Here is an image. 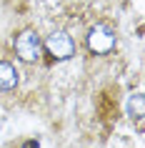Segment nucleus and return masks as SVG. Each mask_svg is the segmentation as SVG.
Here are the masks:
<instances>
[{
  "label": "nucleus",
  "instance_id": "obj_1",
  "mask_svg": "<svg viewBox=\"0 0 145 148\" xmlns=\"http://www.w3.org/2000/svg\"><path fill=\"white\" fill-rule=\"evenodd\" d=\"M15 55L20 58L23 63H38L40 55H43V43H40L38 33L30 30V28H25L15 35Z\"/></svg>",
  "mask_w": 145,
  "mask_h": 148
},
{
  "label": "nucleus",
  "instance_id": "obj_2",
  "mask_svg": "<svg viewBox=\"0 0 145 148\" xmlns=\"http://www.w3.org/2000/svg\"><path fill=\"white\" fill-rule=\"evenodd\" d=\"M43 48H45V53L50 55L53 60H68V58L75 55V43H73V38H70L65 30H53L45 38Z\"/></svg>",
  "mask_w": 145,
  "mask_h": 148
},
{
  "label": "nucleus",
  "instance_id": "obj_3",
  "mask_svg": "<svg viewBox=\"0 0 145 148\" xmlns=\"http://www.w3.org/2000/svg\"><path fill=\"white\" fill-rule=\"evenodd\" d=\"M88 48L95 55H108L115 48V30L105 23H98L88 30Z\"/></svg>",
  "mask_w": 145,
  "mask_h": 148
},
{
  "label": "nucleus",
  "instance_id": "obj_4",
  "mask_svg": "<svg viewBox=\"0 0 145 148\" xmlns=\"http://www.w3.org/2000/svg\"><path fill=\"white\" fill-rule=\"evenodd\" d=\"M18 86V70L13 63L0 60V93H8Z\"/></svg>",
  "mask_w": 145,
  "mask_h": 148
},
{
  "label": "nucleus",
  "instance_id": "obj_5",
  "mask_svg": "<svg viewBox=\"0 0 145 148\" xmlns=\"http://www.w3.org/2000/svg\"><path fill=\"white\" fill-rule=\"evenodd\" d=\"M125 110H128V116L133 118V121H143V116H145V98H143V93H133L128 98V103H125Z\"/></svg>",
  "mask_w": 145,
  "mask_h": 148
},
{
  "label": "nucleus",
  "instance_id": "obj_6",
  "mask_svg": "<svg viewBox=\"0 0 145 148\" xmlns=\"http://www.w3.org/2000/svg\"><path fill=\"white\" fill-rule=\"evenodd\" d=\"M25 148H38V143H35V140H30V143H25Z\"/></svg>",
  "mask_w": 145,
  "mask_h": 148
}]
</instances>
